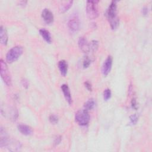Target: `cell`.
<instances>
[{
  "label": "cell",
  "mask_w": 152,
  "mask_h": 152,
  "mask_svg": "<svg viewBox=\"0 0 152 152\" xmlns=\"http://www.w3.org/2000/svg\"><path fill=\"white\" fill-rule=\"evenodd\" d=\"M116 12L117 1H112L109 4L106 12V15L112 30H116L119 25V19L117 16Z\"/></svg>",
  "instance_id": "cell-1"
},
{
  "label": "cell",
  "mask_w": 152,
  "mask_h": 152,
  "mask_svg": "<svg viewBox=\"0 0 152 152\" xmlns=\"http://www.w3.org/2000/svg\"><path fill=\"white\" fill-rule=\"evenodd\" d=\"M99 1H87L86 3V13L90 19H95L99 15Z\"/></svg>",
  "instance_id": "cell-2"
},
{
  "label": "cell",
  "mask_w": 152,
  "mask_h": 152,
  "mask_svg": "<svg viewBox=\"0 0 152 152\" xmlns=\"http://www.w3.org/2000/svg\"><path fill=\"white\" fill-rule=\"evenodd\" d=\"M23 49L20 46H15L10 49L7 53L6 60L8 63H12L16 61L22 55Z\"/></svg>",
  "instance_id": "cell-3"
},
{
  "label": "cell",
  "mask_w": 152,
  "mask_h": 152,
  "mask_svg": "<svg viewBox=\"0 0 152 152\" xmlns=\"http://www.w3.org/2000/svg\"><path fill=\"white\" fill-rule=\"evenodd\" d=\"M0 65H1L0 72H1V78H2L4 83L8 86H11L12 84L11 77V74L7 64L2 59H1Z\"/></svg>",
  "instance_id": "cell-4"
},
{
  "label": "cell",
  "mask_w": 152,
  "mask_h": 152,
  "mask_svg": "<svg viewBox=\"0 0 152 152\" xmlns=\"http://www.w3.org/2000/svg\"><path fill=\"white\" fill-rule=\"evenodd\" d=\"M75 121L81 126L87 125L90 121V115L88 111L84 109L79 110L75 113Z\"/></svg>",
  "instance_id": "cell-5"
},
{
  "label": "cell",
  "mask_w": 152,
  "mask_h": 152,
  "mask_svg": "<svg viewBox=\"0 0 152 152\" xmlns=\"http://www.w3.org/2000/svg\"><path fill=\"white\" fill-rule=\"evenodd\" d=\"M80 19L77 15L74 14L69 18L68 26L69 30L72 33L77 32L80 28Z\"/></svg>",
  "instance_id": "cell-6"
},
{
  "label": "cell",
  "mask_w": 152,
  "mask_h": 152,
  "mask_svg": "<svg viewBox=\"0 0 152 152\" xmlns=\"http://www.w3.org/2000/svg\"><path fill=\"white\" fill-rule=\"evenodd\" d=\"M112 57L111 56H108L106 60L104 61L102 67V72L104 76H106L110 72L112 65Z\"/></svg>",
  "instance_id": "cell-7"
},
{
  "label": "cell",
  "mask_w": 152,
  "mask_h": 152,
  "mask_svg": "<svg viewBox=\"0 0 152 152\" xmlns=\"http://www.w3.org/2000/svg\"><path fill=\"white\" fill-rule=\"evenodd\" d=\"M42 17L45 21V22L48 24H50L53 23L54 17L53 13L48 8H45L43 10L42 12Z\"/></svg>",
  "instance_id": "cell-8"
},
{
  "label": "cell",
  "mask_w": 152,
  "mask_h": 152,
  "mask_svg": "<svg viewBox=\"0 0 152 152\" xmlns=\"http://www.w3.org/2000/svg\"><path fill=\"white\" fill-rule=\"evenodd\" d=\"M78 44L80 49L84 53H88L90 52L89 43L87 42V40L85 37H80L78 39Z\"/></svg>",
  "instance_id": "cell-9"
},
{
  "label": "cell",
  "mask_w": 152,
  "mask_h": 152,
  "mask_svg": "<svg viewBox=\"0 0 152 152\" xmlns=\"http://www.w3.org/2000/svg\"><path fill=\"white\" fill-rule=\"evenodd\" d=\"M61 90L63 92V94L64 95V97L66 99V100L68 102L69 104H72V97L70 93L69 88L67 84H62L61 86Z\"/></svg>",
  "instance_id": "cell-10"
},
{
  "label": "cell",
  "mask_w": 152,
  "mask_h": 152,
  "mask_svg": "<svg viewBox=\"0 0 152 152\" xmlns=\"http://www.w3.org/2000/svg\"><path fill=\"white\" fill-rule=\"evenodd\" d=\"M18 129L22 134L25 135H30L33 133V129L31 127L24 124L18 125Z\"/></svg>",
  "instance_id": "cell-11"
},
{
  "label": "cell",
  "mask_w": 152,
  "mask_h": 152,
  "mask_svg": "<svg viewBox=\"0 0 152 152\" xmlns=\"http://www.w3.org/2000/svg\"><path fill=\"white\" fill-rule=\"evenodd\" d=\"M0 37L1 44L6 45L8 42V33L5 27L3 26H1L0 28Z\"/></svg>",
  "instance_id": "cell-12"
},
{
  "label": "cell",
  "mask_w": 152,
  "mask_h": 152,
  "mask_svg": "<svg viewBox=\"0 0 152 152\" xmlns=\"http://www.w3.org/2000/svg\"><path fill=\"white\" fill-rule=\"evenodd\" d=\"M58 68L62 75L65 76L68 72V64L65 60H61L58 62Z\"/></svg>",
  "instance_id": "cell-13"
},
{
  "label": "cell",
  "mask_w": 152,
  "mask_h": 152,
  "mask_svg": "<svg viewBox=\"0 0 152 152\" xmlns=\"http://www.w3.org/2000/svg\"><path fill=\"white\" fill-rule=\"evenodd\" d=\"M40 34L43 38V39L48 42V43H50L52 42V37L50 32L45 28H41L39 30Z\"/></svg>",
  "instance_id": "cell-14"
},
{
  "label": "cell",
  "mask_w": 152,
  "mask_h": 152,
  "mask_svg": "<svg viewBox=\"0 0 152 152\" xmlns=\"http://www.w3.org/2000/svg\"><path fill=\"white\" fill-rule=\"evenodd\" d=\"M73 3L72 1H65L62 3V4L60 6L59 8V11L61 12H65L67 11L72 6V4Z\"/></svg>",
  "instance_id": "cell-15"
},
{
  "label": "cell",
  "mask_w": 152,
  "mask_h": 152,
  "mask_svg": "<svg viewBox=\"0 0 152 152\" xmlns=\"http://www.w3.org/2000/svg\"><path fill=\"white\" fill-rule=\"evenodd\" d=\"M96 104V102L93 99H88L84 104V109L88 112L91 109H93Z\"/></svg>",
  "instance_id": "cell-16"
},
{
  "label": "cell",
  "mask_w": 152,
  "mask_h": 152,
  "mask_svg": "<svg viewBox=\"0 0 152 152\" xmlns=\"http://www.w3.org/2000/svg\"><path fill=\"white\" fill-rule=\"evenodd\" d=\"M99 47V42L97 40H92L91 42L89 43V48H90V52L91 51L92 52H94L97 50Z\"/></svg>",
  "instance_id": "cell-17"
},
{
  "label": "cell",
  "mask_w": 152,
  "mask_h": 152,
  "mask_svg": "<svg viewBox=\"0 0 152 152\" xmlns=\"http://www.w3.org/2000/svg\"><path fill=\"white\" fill-rule=\"evenodd\" d=\"M111 91L109 88H106L103 92V99L104 100H107L111 97Z\"/></svg>",
  "instance_id": "cell-18"
},
{
  "label": "cell",
  "mask_w": 152,
  "mask_h": 152,
  "mask_svg": "<svg viewBox=\"0 0 152 152\" xmlns=\"http://www.w3.org/2000/svg\"><path fill=\"white\" fill-rule=\"evenodd\" d=\"M90 64H91V59L89 58L88 56H85V58H84V60H83V67L84 68H86L89 66Z\"/></svg>",
  "instance_id": "cell-19"
},
{
  "label": "cell",
  "mask_w": 152,
  "mask_h": 152,
  "mask_svg": "<svg viewBox=\"0 0 152 152\" xmlns=\"http://www.w3.org/2000/svg\"><path fill=\"white\" fill-rule=\"evenodd\" d=\"M129 120H130V122L132 125L136 124V123L138 121V116H137V115H135V114L131 115L130 117H129Z\"/></svg>",
  "instance_id": "cell-20"
},
{
  "label": "cell",
  "mask_w": 152,
  "mask_h": 152,
  "mask_svg": "<svg viewBox=\"0 0 152 152\" xmlns=\"http://www.w3.org/2000/svg\"><path fill=\"white\" fill-rule=\"evenodd\" d=\"M49 121L52 124H57L58 122V118L55 115H51L49 116Z\"/></svg>",
  "instance_id": "cell-21"
},
{
  "label": "cell",
  "mask_w": 152,
  "mask_h": 152,
  "mask_svg": "<svg viewBox=\"0 0 152 152\" xmlns=\"http://www.w3.org/2000/svg\"><path fill=\"white\" fill-rule=\"evenodd\" d=\"M131 106L132 107V108H134V109H137L138 107L137 106V100L135 98H133L131 100Z\"/></svg>",
  "instance_id": "cell-22"
},
{
  "label": "cell",
  "mask_w": 152,
  "mask_h": 152,
  "mask_svg": "<svg viewBox=\"0 0 152 152\" xmlns=\"http://www.w3.org/2000/svg\"><path fill=\"white\" fill-rule=\"evenodd\" d=\"M21 84H22V85H23V86L25 88H27L28 87V85H29V84H28V81L27 80H26V79H23L22 80H21Z\"/></svg>",
  "instance_id": "cell-23"
},
{
  "label": "cell",
  "mask_w": 152,
  "mask_h": 152,
  "mask_svg": "<svg viewBox=\"0 0 152 152\" xmlns=\"http://www.w3.org/2000/svg\"><path fill=\"white\" fill-rule=\"evenodd\" d=\"M84 84H85V87H86V88L88 91H91L92 90V86H91V84L90 82L86 81V82H85Z\"/></svg>",
  "instance_id": "cell-24"
},
{
  "label": "cell",
  "mask_w": 152,
  "mask_h": 152,
  "mask_svg": "<svg viewBox=\"0 0 152 152\" xmlns=\"http://www.w3.org/2000/svg\"><path fill=\"white\" fill-rule=\"evenodd\" d=\"M61 141V136H58L55 139L54 144L56 145H58V144H59L60 143Z\"/></svg>",
  "instance_id": "cell-25"
},
{
  "label": "cell",
  "mask_w": 152,
  "mask_h": 152,
  "mask_svg": "<svg viewBox=\"0 0 152 152\" xmlns=\"http://www.w3.org/2000/svg\"><path fill=\"white\" fill-rule=\"evenodd\" d=\"M148 8L147 7H144L142 8V13L143 15H146L148 14Z\"/></svg>",
  "instance_id": "cell-26"
},
{
  "label": "cell",
  "mask_w": 152,
  "mask_h": 152,
  "mask_svg": "<svg viewBox=\"0 0 152 152\" xmlns=\"http://www.w3.org/2000/svg\"><path fill=\"white\" fill-rule=\"evenodd\" d=\"M26 3H27V1H21L20 2V4L21 5H24Z\"/></svg>",
  "instance_id": "cell-27"
}]
</instances>
